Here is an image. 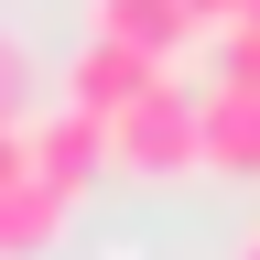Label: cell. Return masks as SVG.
Returning a JSON list of instances; mask_svg holds the SVG:
<instances>
[{"label":"cell","instance_id":"6da1fadb","mask_svg":"<svg viewBox=\"0 0 260 260\" xmlns=\"http://www.w3.org/2000/svg\"><path fill=\"white\" fill-rule=\"evenodd\" d=\"M109 174H152V184H174L195 174V87H141L130 109L109 119Z\"/></svg>","mask_w":260,"mask_h":260},{"label":"cell","instance_id":"7a4b0ae2","mask_svg":"<svg viewBox=\"0 0 260 260\" xmlns=\"http://www.w3.org/2000/svg\"><path fill=\"white\" fill-rule=\"evenodd\" d=\"M22 174L32 184H54L65 206L109 174V119H87V109H65L54 98V119H22Z\"/></svg>","mask_w":260,"mask_h":260},{"label":"cell","instance_id":"3957f363","mask_svg":"<svg viewBox=\"0 0 260 260\" xmlns=\"http://www.w3.org/2000/svg\"><path fill=\"white\" fill-rule=\"evenodd\" d=\"M141 87H162V65H152V54H130V44H109V32H87L76 65H65V109H87V119H119Z\"/></svg>","mask_w":260,"mask_h":260},{"label":"cell","instance_id":"277c9868","mask_svg":"<svg viewBox=\"0 0 260 260\" xmlns=\"http://www.w3.org/2000/svg\"><path fill=\"white\" fill-rule=\"evenodd\" d=\"M195 174H260V98L249 87L195 98Z\"/></svg>","mask_w":260,"mask_h":260},{"label":"cell","instance_id":"5b68a950","mask_svg":"<svg viewBox=\"0 0 260 260\" xmlns=\"http://www.w3.org/2000/svg\"><path fill=\"white\" fill-rule=\"evenodd\" d=\"M98 32H109V44H130V54H152V65H174L206 22H195L184 0H98Z\"/></svg>","mask_w":260,"mask_h":260},{"label":"cell","instance_id":"8992f818","mask_svg":"<svg viewBox=\"0 0 260 260\" xmlns=\"http://www.w3.org/2000/svg\"><path fill=\"white\" fill-rule=\"evenodd\" d=\"M65 217H76V206H65V195L54 184H0V260H44L54 239H65Z\"/></svg>","mask_w":260,"mask_h":260},{"label":"cell","instance_id":"52a82bcc","mask_svg":"<svg viewBox=\"0 0 260 260\" xmlns=\"http://www.w3.org/2000/svg\"><path fill=\"white\" fill-rule=\"evenodd\" d=\"M32 109V54H22V32H0V130H22Z\"/></svg>","mask_w":260,"mask_h":260},{"label":"cell","instance_id":"ba28073f","mask_svg":"<svg viewBox=\"0 0 260 260\" xmlns=\"http://www.w3.org/2000/svg\"><path fill=\"white\" fill-rule=\"evenodd\" d=\"M217 87H249V98H260V22H228V54H217Z\"/></svg>","mask_w":260,"mask_h":260},{"label":"cell","instance_id":"9c48e42d","mask_svg":"<svg viewBox=\"0 0 260 260\" xmlns=\"http://www.w3.org/2000/svg\"><path fill=\"white\" fill-rule=\"evenodd\" d=\"M0 184H22V130H0Z\"/></svg>","mask_w":260,"mask_h":260},{"label":"cell","instance_id":"30bf717a","mask_svg":"<svg viewBox=\"0 0 260 260\" xmlns=\"http://www.w3.org/2000/svg\"><path fill=\"white\" fill-rule=\"evenodd\" d=\"M184 11H195V22H239V0H184Z\"/></svg>","mask_w":260,"mask_h":260},{"label":"cell","instance_id":"8fae6325","mask_svg":"<svg viewBox=\"0 0 260 260\" xmlns=\"http://www.w3.org/2000/svg\"><path fill=\"white\" fill-rule=\"evenodd\" d=\"M239 22H260V0H239Z\"/></svg>","mask_w":260,"mask_h":260},{"label":"cell","instance_id":"7c38bea8","mask_svg":"<svg viewBox=\"0 0 260 260\" xmlns=\"http://www.w3.org/2000/svg\"><path fill=\"white\" fill-rule=\"evenodd\" d=\"M239 260H260V239H249V249H239Z\"/></svg>","mask_w":260,"mask_h":260}]
</instances>
